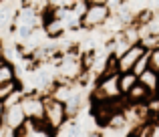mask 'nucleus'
Returning a JSON list of instances; mask_svg holds the SVG:
<instances>
[{
    "instance_id": "obj_20",
    "label": "nucleus",
    "mask_w": 159,
    "mask_h": 137,
    "mask_svg": "<svg viewBox=\"0 0 159 137\" xmlns=\"http://www.w3.org/2000/svg\"><path fill=\"white\" fill-rule=\"evenodd\" d=\"M6 63V59H4V48H2V44H0V67Z\"/></svg>"
},
{
    "instance_id": "obj_9",
    "label": "nucleus",
    "mask_w": 159,
    "mask_h": 137,
    "mask_svg": "<svg viewBox=\"0 0 159 137\" xmlns=\"http://www.w3.org/2000/svg\"><path fill=\"white\" fill-rule=\"evenodd\" d=\"M73 91H75V85H70V83H62V81H57V83L52 85V89L48 91V97L65 105V103L70 99Z\"/></svg>"
},
{
    "instance_id": "obj_15",
    "label": "nucleus",
    "mask_w": 159,
    "mask_h": 137,
    "mask_svg": "<svg viewBox=\"0 0 159 137\" xmlns=\"http://www.w3.org/2000/svg\"><path fill=\"white\" fill-rule=\"evenodd\" d=\"M20 89H22V87H20L18 81L8 83V85H2V87H0V103H6L8 99H10L16 91H20Z\"/></svg>"
},
{
    "instance_id": "obj_3",
    "label": "nucleus",
    "mask_w": 159,
    "mask_h": 137,
    "mask_svg": "<svg viewBox=\"0 0 159 137\" xmlns=\"http://www.w3.org/2000/svg\"><path fill=\"white\" fill-rule=\"evenodd\" d=\"M26 121H44V95L43 93H24L20 99Z\"/></svg>"
},
{
    "instance_id": "obj_22",
    "label": "nucleus",
    "mask_w": 159,
    "mask_h": 137,
    "mask_svg": "<svg viewBox=\"0 0 159 137\" xmlns=\"http://www.w3.org/2000/svg\"><path fill=\"white\" fill-rule=\"evenodd\" d=\"M157 91H159V87H157Z\"/></svg>"
},
{
    "instance_id": "obj_10",
    "label": "nucleus",
    "mask_w": 159,
    "mask_h": 137,
    "mask_svg": "<svg viewBox=\"0 0 159 137\" xmlns=\"http://www.w3.org/2000/svg\"><path fill=\"white\" fill-rule=\"evenodd\" d=\"M81 105H83V95H81V91L75 89L73 95H70V99L65 103V113H66V119H69V121H75V117H77L79 111H81Z\"/></svg>"
},
{
    "instance_id": "obj_2",
    "label": "nucleus",
    "mask_w": 159,
    "mask_h": 137,
    "mask_svg": "<svg viewBox=\"0 0 159 137\" xmlns=\"http://www.w3.org/2000/svg\"><path fill=\"white\" fill-rule=\"evenodd\" d=\"M111 18V10L107 8L105 2L101 0H89V8L87 12L81 16V26L87 30H93V28H101L105 26V22Z\"/></svg>"
},
{
    "instance_id": "obj_11",
    "label": "nucleus",
    "mask_w": 159,
    "mask_h": 137,
    "mask_svg": "<svg viewBox=\"0 0 159 137\" xmlns=\"http://www.w3.org/2000/svg\"><path fill=\"white\" fill-rule=\"evenodd\" d=\"M139 83L149 91V93L157 95V87H159V73H155L153 69H147L143 75L139 77Z\"/></svg>"
},
{
    "instance_id": "obj_16",
    "label": "nucleus",
    "mask_w": 159,
    "mask_h": 137,
    "mask_svg": "<svg viewBox=\"0 0 159 137\" xmlns=\"http://www.w3.org/2000/svg\"><path fill=\"white\" fill-rule=\"evenodd\" d=\"M147 69H149V51L145 53V55H143V57H141V59L135 63V67H133V71H131V73L135 75L137 79H139V77H141V75H143Z\"/></svg>"
},
{
    "instance_id": "obj_6",
    "label": "nucleus",
    "mask_w": 159,
    "mask_h": 137,
    "mask_svg": "<svg viewBox=\"0 0 159 137\" xmlns=\"http://www.w3.org/2000/svg\"><path fill=\"white\" fill-rule=\"evenodd\" d=\"M16 137H57V133L44 121H24V125L16 131Z\"/></svg>"
},
{
    "instance_id": "obj_19",
    "label": "nucleus",
    "mask_w": 159,
    "mask_h": 137,
    "mask_svg": "<svg viewBox=\"0 0 159 137\" xmlns=\"http://www.w3.org/2000/svg\"><path fill=\"white\" fill-rule=\"evenodd\" d=\"M4 113H6V105L0 103V127H2V119H4Z\"/></svg>"
},
{
    "instance_id": "obj_21",
    "label": "nucleus",
    "mask_w": 159,
    "mask_h": 137,
    "mask_svg": "<svg viewBox=\"0 0 159 137\" xmlns=\"http://www.w3.org/2000/svg\"><path fill=\"white\" fill-rule=\"evenodd\" d=\"M127 137H139V135H137V133H135V131H131V133H129Z\"/></svg>"
},
{
    "instance_id": "obj_13",
    "label": "nucleus",
    "mask_w": 159,
    "mask_h": 137,
    "mask_svg": "<svg viewBox=\"0 0 159 137\" xmlns=\"http://www.w3.org/2000/svg\"><path fill=\"white\" fill-rule=\"evenodd\" d=\"M18 81V75H16V67L12 63H4L0 67V87L8 85V83H14Z\"/></svg>"
},
{
    "instance_id": "obj_17",
    "label": "nucleus",
    "mask_w": 159,
    "mask_h": 137,
    "mask_svg": "<svg viewBox=\"0 0 159 137\" xmlns=\"http://www.w3.org/2000/svg\"><path fill=\"white\" fill-rule=\"evenodd\" d=\"M149 69H153L155 73H159V48L149 53Z\"/></svg>"
},
{
    "instance_id": "obj_5",
    "label": "nucleus",
    "mask_w": 159,
    "mask_h": 137,
    "mask_svg": "<svg viewBox=\"0 0 159 137\" xmlns=\"http://www.w3.org/2000/svg\"><path fill=\"white\" fill-rule=\"evenodd\" d=\"M145 53H147V51H145L141 44H133V47H129L121 57H117V73H131L133 67H135V63L145 55Z\"/></svg>"
},
{
    "instance_id": "obj_12",
    "label": "nucleus",
    "mask_w": 159,
    "mask_h": 137,
    "mask_svg": "<svg viewBox=\"0 0 159 137\" xmlns=\"http://www.w3.org/2000/svg\"><path fill=\"white\" fill-rule=\"evenodd\" d=\"M139 83V79L135 77L133 73H119V91H121V97L129 93L133 87Z\"/></svg>"
},
{
    "instance_id": "obj_4",
    "label": "nucleus",
    "mask_w": 159,
    "mask_h": 137,
    "mask_svg": "<svg viewBox=\"0 0 159 137\" xmlns=\"http://www.w3.org/2000/svg\"><path fill=\"white\" fill-rule=\"evenodd\" d=\"M66 121L69 119H66V113H65V105L51 99L48 95H44V123L57 133Z\"/></svg>"
},
{
    "instance_id": "obj_7",
    "label": "nucleus",
    "mask_w": 159,
    "mask_h": 137,
    "mask_svg": "<svg viewBox=\"0 0 159 137\" xmlns=\"http://www.w3.org/2000/svg\"><path fill=\"white\" fill-rule=\"evenodd\" d=\"M26 117H24V111L20 107V103H14V105H6V113H4V119H2V127L6 129H12V131H18L20 127L24 125Z\"/></svg>"
},
{
    "instance_id": "obj_14",
    "label": "nucleus",
    "mask_w": 159,
    "mask_h": 137,
    "mask_svg": "<svg viewBox=\"0 0 159 137\" xmlns=\"http://www.w3.org/2000/svg\"><path fill=\"white\" fill-rule=\"evenodd\" d=\"M131 131L129 127H101L99 135L101 137H127Z\"/></svg>"
},
{
    "instance_id": "obj_8",
    "label": "nucleus",
    "mask_w": 159,
    "mask_h": 137,
    "mask_svg": "<svg viewBox=\"0 0 159 137\" xmlns=\"http://www.w3.org/2000/svg\"><path fill=\"white\" fill-rule=\"evenodd\" d=\"M151 97H153V93H149L141 83H137V85L123 97V101H125V105H143V103H147Z\"/></svg>"
},
{
    "instance_id": "obj_18",
    "label": "nucleus",
    "mask_w": 159,
    "mask_h": 137,
    "mask_svg": "<svg viewBox=\"0 0 159 137\" xmlns=\"http://www.w3.org/2000/svg\"><path fill=\"white\" fill-rule=\"evenodd\" d=\"M16 30H18V36H20V40H28L30 39V34H32V30H34V28L32 26H16Z\"/></svg>"
},
{
    "instance_id": "obj_1",
    "label": "nucleus",
    "mask_w": 159,
    "mask_h": 137,
    "mask_svg": "<svg viewBox=\"0 0 159 137\" xmlns=\"http://www.w3.org/2000/svg\"><path fill=\"white\" fill-rule=\"evenodd\" d=\"M91 99H93V103L123 99V97H121V91H119V73L99 77V81H97V85H95V89H93Z\"/></svg>"
}]
</instances>
